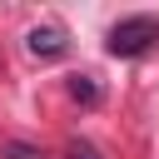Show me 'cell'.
Returning <instances> with one entry per match:
<instances>
[{"label": "cell", "mask_w": 159, "mask_h": 159, "mask_svg": "<svg viewBox=\"0 0 159 159\" xmlns=\"http://www.w3.org/2000/svg\"><path fill=\"white\" fill-rule=\"evenodd\" d=\"M65 154H70V159H99V149H94L89 139H70V144H65Z\"/></svg>", "instance_id": "obj_5"}, {"label": "cell", "mask_w": 159, "mask_h": 159, "mask_svg": "<svg viewBox=\"0 0 159 159\" xmlns=\"http://www.w3.org/2000/svg\"><path fill=\"white\" fill-rule=\"evenodd\" d=\"M154 45H159V15H124V20H114L109 35H104V50H109L114 60H139V55H149Z\"/></svg>", "instance_id": "obj_1"}, {"label": "cell", "mask_w": 159, "mask_h": 159, "mask_svg": "<svg viewBox=\"0 0 159 159\" xmlns=\"http://www.w3.org/2000/svg\"><path fill=\"white\" fill-rule=\"evenodd\" d=\"M0 154H5V159H45V154H40L35 144H25V139H5Z\"/></svg>", "instance_id": "obj_4"}, {"label": "cell", "mask_w": 159, "mask_h": 159, "mask_svg": "<svg viewBox=\"0 0 159 159\" xmlns=\"http://www.w3.org/2000/svg\"><path fill=\"white\" fill-rule=\"evenodd\" d=\"M25 50H30L35 60H60V55L70 50V35H65L60 25H35V30L25 35Z\"/></svg>", "instance_id": "obj_2"}, {"label": "cell", "mask_w": 159, "mask_h": 159, "mask_svg": "<svg viewBox=\"0 0 159 159\" xmlns=\"http://www.w3.org/2000/svg\"><path fill=\"white\" fill-rule=\"evenodd\" d=\"M70 94H75L80 104H99V84H94V75H70Z\"/></svg>", "instance_id": "obj_3"}]
</instances>
